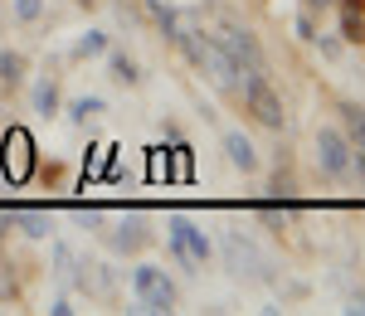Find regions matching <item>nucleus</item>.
Segmentation results:
<instances>
[{"label": "nucleus", "mask_w": 365, "mask_h": 316, "mask_svg": "<svg viewBox=\"0 0 365 316\" xmlns=\"http://www.w3.org/2000/svg\"><path fill=\"white\" fill-rule=\"evenodd\" d=\"M346 142L356 151H365V112L361 107H346Z\"/></svg>", "instance_id": "obj_10"}, {"label": "nucleus", "mask_w": 365, "mask_h": 316, "mask_svg": "<svg viewBox=\"0 0 365 316\" xmlns=\"http://www.w3.org/2000/svg\"><path fill=\"white\" fill-rule=\"evenodd\" d=\"M73 54H78V58H98V54H108V34H103V29H88L83 39L73 44Z\"/></svg>", "instance_id": "obj_9"}, {"label": "nucleus", "mask_w": 365, "mask_h": 316, "mask_svg": "<svg viewBox=\"0 0 365 316\" xmlns=\"http://www.w3.org/2000/svg\"><path fill=\"white\" fill-rule=\"evenodd\" d=\"M39 10H44V0H15V20H39Z\"/></svg>", "instance_id": "obj_17"}, {"label": "nucleus", "mask_w": 365, "mask_h": 316, "mask_svg": "<svg viewBox=\"0 0 365 316\" xmlns=\"http://www.w3.org/2000/svg\"><path fill=\"white\" fill-rule=\"evenodd\" d=\"M34 107H39L44 117H54V112H58V88L49 83V78H44V83L34 88Z\"/></svg>", "instance_id": "obj_13"}, {"label": "nucleus", "mask_w": 365, "mask_h": 316, "mask_svg": "<svg viewBox=\"0 0 365 316\" xmlns=\"http://www.w3.org/2000/svg\"><path fill=\"white\" fill-rule=\"evenodd\" d=\"M220 44H225V54L234 58V68H244V73H268V63H263V49H258V39H253L249 29L225 25Z\"/></svg>", "instance_id": "obj_4"}, {"label": "nucleus", "mask_w": 365, "mask_h": 316, "mask_svg": "<svg viewBox=\"0 0 365 316\" xmlns=\"http://www.w3.org/2000/svg\"><path fill=\"white\" fill-rule=\"evenodd\" d=\"M170 253L180 263H205L215 253V243H210V233L195 229L190 219H170Z\"/></svg>", "instance_id": "obj_5"}, {"label": "nucleus", "mask_w": 365, "mask_h": 316, "mask_svg": "<svg viewBox=\"0 0 365 316\" xmlns=\"http://www.w3.org/2000/svg\"><path fill=\"white\" fill-rule=\"evenodd\" d=\"M113 78H117V83H137L141 73H137V63H132V58H113Z\"/></svg>", "instance_id": "obj_16"}, {"label": "nucleus", "mask_w": 365, "mask_h": 316, "mask_svg": "<svg viewBox=\"0 0 365 316\" xmlns=\"http://www.w3.org/2000/svg\"><path fill=\"white\" fill-rule=\"evenodd\" d=\"M225 151H229V166L234 171H258V151L244 132H225Z\"/></svg>", "instance_id": "obj_7"}, {"label": "nucleus", "mask_w": 365, "mask_h": 316, "mask_svg": "<svg viewBox=\"0 0 365 316\" xmlns=\"http://www.w3.org/2000/svg\"><path fill=\"white\" fill-rule=\"evenodd\" d=\"M98 112H103V98H73V102H68V117H73L78 127H83V122H93Z\"/></svg>", "instance_id": "obj_12"}, {"label": "nucleus", "mask_w": 365, "mask_h": 316, "mask_svg": "<svg viewBox=\"0 0 365 316\" xmlns=\"http://www.w3.org/2000/svg\"><path fill=\"white\" fill-rule=\"evenodd\" d=\"M15 219L25 224V233H29V238H49V214H39V209H20Z\"/></svg>", "instance_id": "obj_11"}, {"label": "nucleus", "mask_w": 365, "mask_h": 316, "mask_svg": "<svg viewBox=\"0 0 365 316\" xmlns=\"http://www.w3.org/2000/svg\"><path fill=\"white\" fill-rule=\"evenodd\" d=\"M341 29H346V39H365V20L356 15V10H346V20H341Z\"/></svg>", "instance_id": "obj_18"}, {"label": "nucleus", "mask_w": 365, "mask_h": 316, "mask_svg": "<svg viewBox=\"0 0 365 316\" xmlns=\"http://www.w3.org/2000/svg\"><path fill=\"white\" fill-rule=\"evenodd\" d=\"M54 273L58 278H73V248L68 243H54Z\"/></svg>", "instance_id": "obj_15"}, {"label": "nucleus", "mask_w": 365, "mask_h": 316, "mask_svg": "<svg viewBox=\"0 0 365 316\" xmlns=\"http://www.w3.org/2000/svg\"><path fill=\"white\" fill-rule=\"evenodd\" d=\"M225 263H229V273H234V278H249V283H263V278H268V258H263V253H258V243L244 238L239 229L225 233Z\"/></svg>", "instance_id": "obj_2"}, {"label": "nucleus", "mask_w": 365, "mask_h": 316, "mask_svg": "<svg viewBox=\"0 0 365 316\" xmlns=\"http://www.w3.org/2000/svg\"><path fill=\"white\" fill-rule=\"evenodd\" d=\"M244 102L253 107V117H258L263 127H282V122H287L282 98L268 88V78H263V73H244Z\"/></svg>", "instance_id": "obj_3"}, {"label": "nucleus", "mask_w": 365, "mask_h": 316, "mask_svg": "<svg viewBox=\"0 0 365 316\" xmlns=\"http://www.w3.org/2000/svg\"><path fill=\"white\" fill-rule=\"evenodd\" d=\"M108 243L122 248V253H127V248H141V243H146V229H141V224H117V229H108Z\"/></svg>", "instance_id": "obj_8"}, {"label": "nucleus", "mask_w": 365, "mask_h": 316, "mask_svg": "<svg viewBox=\"0 0 365 316\" xmlns=\"http://www.w3.org/2000/svg\"><path fill=\"white\" fill-rule=\"evenodd\" d=\"M297 34H302V39H317V25H312V15H297Z\"/></svg>", "instance_id": "obj_19"}, {"label": "nucleus", "mask_w": 365, "mask_h": 316, "mask_svg": "<svg viewBox=\"0 0 365 316\" xmlns=\"http://www.w3.org/2000/svg\"><path fill=\"white\" fill-rule=\"evenodd\" d=\"M317 44H322V54H327V58H336V54H341L336 39H322V34H317Z\"/></svg>", "instance_id": "obj_20"}, {"label": "nucleus", "mask_w": 365, "mask_h": 316, "mask_svg": "<svg viewBox=\"0 0 365 316\" xmlns=\"http://www.w3.org/2000/svg\"><path fill=\"white\" fill-rule=\"evenodd\" d=\"M20 78H25V58L5 49V54H0V83H20Z\"/></svg>", "instance_id": "obj_14"}, {"label": "nucleus", "mask_w": 365, "mask_h": 316, "mask_svg": "<svg viewBox=\"0 0 365 316\" xmlns=\"http://www.w3.org/2000/svg\"><path fill=\"white\" fill-rule=\"evenodd\" d=\"M132 292H137L141 312H170L175 307V283H170L156 263H141L137 273H132Z\"/></svg>", "instance_id": "obj_1"}, {"label": "nucleus", "mask_w": 365, "mask_h": 316, "mask_svg": "<svg viewBox=\"0 0 365 316\" xmlns=\"http://www.w3.org/2000/svg\"><path fill=\"white\" fill-rule=\"evenodd\" d=\"M351 166H356V171L365 175V151H361V156H351Z\"/></svg>", "instance_id": "obj_21"}, {"label": "nucleus", "mask_w": 365, "mask_h": 316, "mask_svg": "<svg viewBox=\"0 0 365 316\" xmlns=\"http://www.w3.org/2000/svg\"><path fill=\"white\" fill-rule=\"evenodd\" d=\"M312 5H336V0H312Z\"/></svg>", "instance_id": "obj_22"}, {"label": "nucleus", "mask_w": 365, "mask_h": 316, "mask_svg": "<svg viewBox=\"0 0 365 316\" xmlns=\"http://www.w3.org/2000/svg\"><path fill=\"white\" fill-rule=\"evenodd\" d=\"M317 166L327 175H336V180L351 171V142H346V132H336V127L317 132Z\"/></svg>", "instance_id": "obj_6"}]
</instances>
